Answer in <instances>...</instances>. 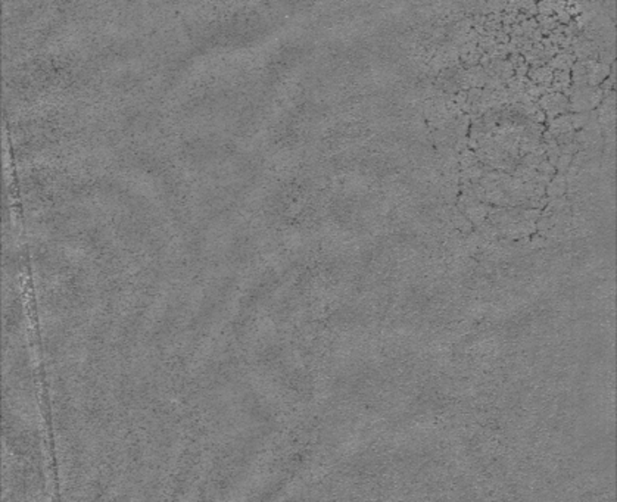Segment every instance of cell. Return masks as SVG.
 Masks as SVG:
<instances>
[{
    "label": "cell",
    "mask_w": 617,
    "mask_h": 502,
    "mask_svg": "<svg viewBox=\"0 0 617 502\" xmlns=\"http://www.w3.org/2000/svg\"><path fill=\"white\" fill-rule=\"evenodd\" d=\"M539 106L541 109L545 112V117L555 118L561 114H566L567 109H570L568 106V99L564 94H561L560 91L557 93H549V94H542L539 99Z\"/></svg>",
    "instance_id": "6da1fadb"
},
{
    "label": "cell",
    "mask_w": 617,
    "mask_h": 502,
    "mask_svg": "<svg viewBox=\"0 0 617 502\" xmlns=\"http://www.w3.org/2000/svg\"><path fill=\"white\" fill-rule=\"evenodd\" d=\"M547 194L549 197H557V196H563L567 191V181L564 174H557L552 175V178L549 180V183L547 184Z\"/></svg>",
    "instance_id": "7a4b0ae2"
},
{
    "label": "cell",
    "mask_w": 617,
    "mask_h": 502,
    "mask_svg": "<svg viewBox=\"0 0 617 502\" xmlns=\"http://www.w3.org/2000/svg\"><path fill=\"white\" fill-rule=\"evenodd\" d=\"M529 77H531L532 83L538 84V86H545V84H551L552 81V70L549 67H538L535 70L529 71Z\"/></svg>",
    "instance_id": "3957f363"
},
{
    "label": "cell",
    "mask_w": 617,
    "mask_h": 502,
    "mask_svg": "<svg viewBox=\"0 0 617 502\" xmlns=\"http://www.w3.org/2000/svg\"><path fill=\"white\" fill-rule=\"evenodd\" d=\"M575 56L568 55V53H560L555 58H552V61H549V67L554 70H570L572 65L575 64Z\"/></svg>",
    "instance_id": "277c9868"
},
{
    "label": "cell",
    "mask_w": 617,
    "mask_h": 502,
    "mask_svg": "<svg viewBox=\"0 0 617 502\" xmlns=\"http://www.w3.org/2000/svg\"><path fill=\"white\" fill-rule=\"evenodd\" d=\"M529 246H531L532 249H536V247H542V246H545V239L541 236V234H536L533 239H532L531 242H529Z\"/></svg>",
    "instance_id": "5b68a950"
}]
</instances>
